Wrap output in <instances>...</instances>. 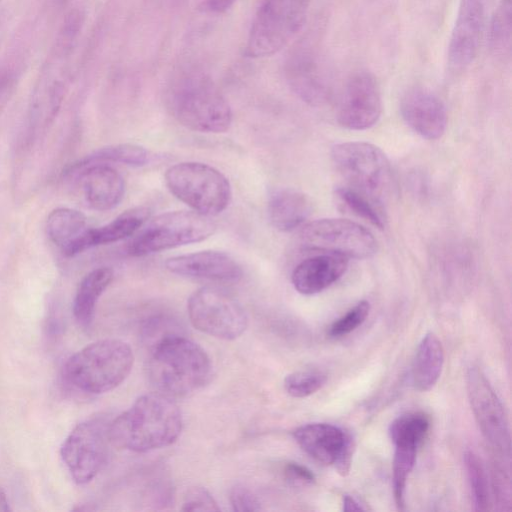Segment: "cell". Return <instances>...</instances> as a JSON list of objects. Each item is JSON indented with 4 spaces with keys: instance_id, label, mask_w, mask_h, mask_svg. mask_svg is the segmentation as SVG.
<instances>
[{
    "instance_id": "obj_27",
    "label": "cell",
    "mask_w": 512,
    "mask_h": 512,
    "mask_svg": "<svg viewBox=\"0 0 512 512\" xmlns=\"http://www.w3.org/2000/svg\"><path fill=\"white\" fill-rule=\"evenodd\" d=\"M430 425L429 417L423 412H409L395 418L389 426V436L394 445L418 447Z\"/></svg>"
},
{
    "instance_id": "obj_29",
    "label": "cell",
    "mask_w": 512,
    "mask_h": 512,
    "mask_svg": "<svg viewBox=\"0 0 512 512\" xmlns=\"http://www.w3.org/2000/svg\"><path fill=\"white\" fill-rule=\"evenodd\" d=\"M149 152L136 144H117L97 150L77 164L121 163L130 166H143L149 161Z\"/></svg>"
},
{
    "instance_id": "obj_6",
    "label": "cell",
    "mask_w": 512,
    "mask_h": 512,
    "mask_svg": "<svg viewBox=\"0 0 512 512\" xmlns=\"http://www.w3.org/2000/svg\"><path fill=\"white\" fill-rule=\"evenodd\" d=\"M331 157L349 187L384 205L393 188V176L379 147L366 142L340 143L332 148Z\"/></svg>"
},
{
    "instance_id": "obj_40",
    "label": "cell",
    "mask_w": 512,
    "mask_h": 512,
    "mask_svg": "<svg viewBox=\"0 0 512 512\" xmlns=\"http://www.w3.org/2000/svg\"><path fill=\"white\" fill-rule=\"evenodd\" d=\"M6 91H7V82L0 80V105H1L2 101L4 100Z\"/></svg>"
},
{
    "instance_id": "obj_11",
    "label": "cell",
    "mask_w": 512,
    "mask_h": 512,
    "mask_svg": "<svg viewBox=\"0 0 512 512\" xmlns=\"http://www.w3.org/2000/svg\"><path fill=\"white\" fill-rule=\"evenodd\" d=\"M187 310L196 329L223 340L241 336L248 323L242 306L227 293L212 287L194 291L188 299Z\"/></svg>"
},
{
    "instance_id": "obj_28",
    "label": "cell",
    "mask_w": 512,
    "mask_h": 512,
    "mask_svg": "<svg viewBox=\"0 0 512 512\" xmlns=\"http://www.w3.org/2000/svg\"><path fill=\"white\" fill-rule=\"evenodd\" d=\"M335 194L341 203L353 214L369 221L379 229L385 227L386 216L383 205L380 203L349 186L337 187Z\"/></svg>"
},
{
    "instance_id": "obj_38",
    "label": "cell",
    "mask_w": 512,
    "mask_h": 512,
    "mask_svg": "<svg viewBox=\"0 0 512 512\" xmlns=\"http://www.w3.org/2000/svg\"><path fill=\"white\" fill-rule=\"evenodd\" d=\"M342 510L348 512V511L364 510V508L352 496L344 495L343 499H342Z\"/></svg>"
},
{
    "instance_id": "obj_16",
    "label": "cell",
    "mask_w": 512,
    "mask_h": 512,
    "mask_svg": "<svg viewBox=\"0 0 512 512\" xmlns=\"http://www.w3.org/2000/svg\"><path fill=\"white\" fill-rule=\"evenodd\" d=\"M165 266L171 273L216 282H237L243 272L241 266L229 254L204 250L170 257Z\"/></svg>"
},
{
    "instance_id": "obj_32",
    "label": "cell",
    "mask_w": 512,
    "mask_h": 512,
    "mask_svg": "<svg viewBox=\"0 0 512 512\" xmlns=\"http://www.w3.org/2000/svg\"><path fill=\"white\" fill-rule=\"evenodd\" d=\"M326 382V375L318 370H301L284 379L286 392L295 398H304L318 391Z\"/></svg>"
},
{
    "instance_id": "obj_36",
    "label": "cell",
    "mask_w": 512,
    "mask_h": 512,
    "mask_svg": "<svg viewBox=\"0 0 512 512\" xmlns=\"http://www.w3.org/2000/svg\"><path fill=\"white\" fill-rule=\"evenodd\" d=\"M229 498L234 511L254 512L262 509L258 498L244 486L233 487Z\"/></svg>"
},
{
    "instance_id": "obj_33",
    "label": "cell",
    "mask_w": 512,
    "mask_h": 512,
    "mask_svg": "<svg viewBox=\"0 0 512 512\" xmlns=\"http://www.w3.org/2000/svg\"><path fill=\"white\" fill-rule=\"evenodd\" d=\"M370 311V304L366 300L358 302L342 317L335 320L329 329L331 337L345 336L357 329L367 318Z\"/></svg>"
},
{
    "instance_id": "obj_14",
    "label": "cell",
    "mask_w": 512,
    "mask_h": 512,
    "mask_svg": "<svg viewBox=\"0 0 512 512\" xmlns=\"http://www.w3.org/2000/svg\"><path fill=\"white\" fill-rule=\"evenodd\" d=\"M484 21V0H460L447 52V64L452 72L465 70L475 60Z\"/></svg>"
},
{
    "instance_id": "obj_39",
    "label": "cell",
    "mask_w": 512,
    "mask_h": 512,
    "mask_svg": "<svg viewBox=\"0 0 512 512\" xmlns=\"http://www.w3.org/2000/svg\"><path fill=\"white\" fill-rule=\"evenodd\" d=\"M8 510H10L8 499L6 497L5 492L0 487V511Z\"/></svg>"
},
{
    "instance_id": "obj_34",
    "label": "cell",
    "mask_w": 512,
    "mask_h": 512,
    "mask_svg": "<svg viewBox=\"0 0 512 512\" xmlns=\"http://www.w3.org/2000/svg\"><path fill=\"white\" fill-rule=\"evenodd\" d=\"M503 460L505 458L497 455L492 463V490L499 509L507 510L510 506L511 489L509 471L503 466Z\"/></svg>"
},
{
    "instance_id": "obj_24",
    "label": "cell",
    "mask_w": 512,
    "mask_h": 512,
    "mask_svg": "<svg viewBox=\"0 0 512 512\" xmlns=\"http://www.w3.org/2000/svg\"><path fill=\"white\" fill-rule=\"evenodd\" d=\"M113 280V270L99 267L81 280L73 301V315L77 323L87 328L91 325L97 302Z\"/></svg>"
},
{
    "instance_id": "obj_15",
    "label": "cell",
    "mask_w": 512,
    "mask_h": 512,
    "mask_svg": "<svg viewBox=\"0 0 512 512\" xmlns=\"http://www.w3.org/2000/svg\"><path fill=\"white\" fill-rule=\"evenodd\" d=\"M76 175L88 206L97 211L115 208L125 194L122 175L107 163L73 164L65 172Z\"/></svg>"
},
{
    "instance_id": "obj_18",
    "label": "cell",
    "mask_w": 512,
    "mask_h": 512,
    "mask_svg": "<svg viewBox=\"0 0 512 512\" xmlns=\"http://www.w3.org/2000/svg\"><path fill=\"white\" fill-rule=\"evenodd\" d=\"M293 437L310 457L324 465H334L348 450L354 448L351 435L328 423H309L296 428Z\"/></svg>"
},
{
    "instance_id": "obj_4",
    "label": "cell",
    "mask_w": 512,
    "mask_h": 512,
    "mask_svg": "<svg viewBox=\"0 0 512 512\" xmlns=\"http://www.w3.org/2000/svg\"><path fill=\"white\" fill-rule=\"evenodd\" d=\"M131 347L119 339H102L83 347L65 362L62 377L72 388L85 394L113 390L129 375L133 366Z\"/></svg>"
},
{
    "instance_id": "obj_30",
    "label": "cell",
    "mask_w": 512,
    "mask_h": 512,
    "mask_svg": "<svg viewBox=\"0 0 512 512\" xmlns=\"http://www.w3.org/2000/svg\"><path fill=\"white\" fill-rule=\"evenodd\" d=\"M416 446L395 445L393 459V494L399 510L405 509V490L407 478L412 471L417 454Z\"/></svg>"
},
{
    "instance_id": "obj_9",
    "label": "cell",
    "mask_w": 512,
    "mask_h": 512,
    "mask_svg": "<svg viewBox=\"0 0 512 512\" xmlns=\"http://www.w3.org/2000/svg\"><path fill=\"white\" fill-rule=\"evenodd\" d=\"M298 242L304 250L339 254L348 259H366L377 252L373 234L347 219L327 218L309 222L300 230Z\"/></svg>"
},
{
    "instance_id": "obj_22",
    "label": "cell",
    "mask_w": 512,
    "mask_h": 512,
    "mask_svg": "<svg viewBox=\"0 0 512 512\" xmlns=\"http://www.w3.org/2000/svg\"><path fill=\"white\" fill-rule=\"evenodd\" d=\"M312 205L309 197L293 188H277L268 198L267 211L272 226L290 232L301 226L309 217Z\"/></svg>"
},
{
    "instance_id": "obj_12",
    "label": "cell",
    "mask_w": 512,
    "mask_h": 512,
    "mask_svg": "<svg viewBox=\"0 0 512 512\" xmlns=\"http://www.w3.org/2000/svg\"><path fill=\"white\" fill-rule=\"evenodd\" d=\"M466 387L471 409L483 436L498 456L508 459V419L500 399L481 369L475 366L468 369Z\"/></svg>"
},
{
    "instance_id": "obj_1",
    "label": "cell",
    "mask_w": 512,
    "mask_h": 512,
    "mask_svg": "<svg viewBox=\"0 0 512 512\" xmlns=\"http://www.w3.org/2000/svg\"><path fill=\"white\" fill-rule=\"evenodd\" d=\"M181 430L178 406L159 392L140 396L109 423L111 444L139 453L171 445Z\"/></svg>"
},
{
    "instance_id": "obj_5",
    "label": "cell",
    "mask_w": 512,
    "mask_h": 512,
    "mask_svg": "<svg viewBox=\"0 0 512 512\" xmlns=\"http://www.w3.org/2000/svg\"><path fill=\"white\" fill-rule=\"evenodd\" d=\"M165 183L177 199L208 217L222 213L232 197L226 176L205 163H177L167 169Z\"/></svg>"
},
{
    "instance_id": "obj_31",
    "label": "cell",
    "mask_w": 512,
    "mask_h": 512,
    "mask_svg": "<svg viewBox=\"0 0 512 512\" xmlns=\"http://www.w3.org/2000/svg\"><path fill=\"white\" fill-rule=\"evenodd\" d=\"M464 463L471 488L474 509L477 511L489 510L491 505L490 492L481 460L473 451L466 450L464 453Z\"/></svg>"
},
{
    "instance_id": "obj_26",
    "label": "cell",
    "mask_w": 512,
    "mask_h": 512,
    "mask_svg": "<svg viewBox=\"0 0 512 512\" xmlns=\"http://www.w3.org/2000/svg\"><path fill=\"white\" fill-rule=\"evenodd\" d=\"M512 38V0H500L495 9L489 27L488 44L491 53L505 57L511 51Z\"/></svg>"
},
{
    "instance_id": "obj_19",
    "label": "cell",
    "mask_w": 512,
    "mask_h": 512,
    "mask_svg": "<svg viewBox=\"0 0 512 512\" xmlns=\"http://www.w3.org/2000/svg\"><path fill=\"white\" fill-rule=\"evenodd\" d=\"M286 76L291 88L305 102L319 105L328 99L330 87L327 76L311 52L295 53L287 63Z\"/></svg>"
},
{
    "instance_id": "obj_25",
    "label": "cell",
    "mask_w": 512,
    "mask_h": 512,
    "mask_svg": "<svg viewBox=\"0 0 512 512\" xmlns=\"http://www.w3.org/2000/svg\"><path fill=\"white\" fill-rule=\"evenodd\" d=\"M148 217L147 208L136 207L123 212L101 227L89 228L86 235L87 249L114 243L133 235L144 225Z\"/></svg>"
},
{
    "instance_id": "obj_2",
    "label": "cell",
    "mask_w": 512,
    "mask_h": 512,
    "mask_svg": "<svg viewBox=\"0 0 512 512\" xmlns=\"http://www.w3.org/2000/svg\"><path fill=\"white\" fill-rule=\"evenodd\" d=\"M207 353L177 333L151 345L147 374L152 386L168 397H183L203 387L211 376Z\"/></svg>"
},
{
    "instance_id": "obj_8",
    "label": "cell",
    "mask_w": 512,
    "mask_h": 512,
    "mask_svg": "<svg viewBox=\"0 0 512 512\" xmlns=\"http://www.w3.org/2000/svg\"><path fill=\"white\" fill-rule=\"evenodd\" d=\"M215 229L211 217L195 211L165 212L150 220L133 238L127 253L133 257H142L200 242L209 238Z\"/></svg>"
},
{
    "instance_id": "obj_17",
    "label": "cell",
    "mask_w": 512,
    "mask_h": 512,
    "mask_svg": "<svg viewBox=\"0 0 512 512\" xmlns=\"http://www.w3.org/2000/svg\"><path fill=\"white\" fill-rule=\"evenodd\" d=\"M400 112L406 124L423 138L435 140L445 132V106L427 89L415 87L405 92L400 101Z\"/></svg>"
},
{
    "instance_id": "obj_20",
    "label": "cell",
    "mask_w": 512,
    "mask_h": 512,
    "mask_svg": "<svg viewBox=\"0 0 512 512\" xmlns=\"http://www.w3.org/2000/svg\"><path fill=\"white\" fill-rule=\"evenodd\" d=\"M349 259L334 253H320L301 261L291 281L301 294L319 293L336 282L347 270Z\"/></svg>"
},
{
    "instance_id": "obj_21",
    "label": "cell",
    "mask_w": 512,
    "mask_h": 512,
    "mask_svg": "<svg viewBox=\"0 0 512 512\" xmlns=\"http://www.w3.org/2000/svg\"><path fill=\"white\" fill-rule=\"evenodd\" d=\"M47 233L50 240L66 256H75L86 248L89 229L83 213L71 208H56L47 218Z\"/></svg>"
},
{
    "instance_id": "obj_35",
    "label": "cell",
    "mask_w": 512,
    "mask_h": 512,
    "mask_svg": "<svg viewBox=\"0 0 512 512\" xmlns=\"http://www.w3.org/2000/svg\"><path fill=\"white\" fill-rule=\"evenodd\" d=\"M183 511H219L220 508L212 495L203 487H191L187 490Z\"/></svg>"
},
{
    "instance_id": "obj_41",
    "label": "cell",
    "mask_w": 512,
    "mask_h": 512,
    "mask_svg": "<svg viewBox=\"0 0 512 512\" xmlns=\"http://www.w3.org/2000/svg\"><path fill=\"white\" fill-rule=\"evenodd\" d=\"M1 1V0H0Z\"/></svg>"
},
{
    "instance_id": "obj_13",
    "label": "cell",
    "mask_w": 512,
    "mask_h": 512,
    "mask_svg": "<svg viewBox=\"0 0 512 512\" xmlns=\"http://www.w3.org/2000/svg\"><path fill=\"white\" fill-rule=\"evenodd\" d=\"M381 111V92L375 76L368 71L354 73L340 99L339 124L350 130H365L378 121Z\"/></svg>"
},
{
    "instance_id": "obj_37",
    "label": "cell",
    "mask_w": 512,
    "mask_h": 512,
    "mask_svg": "<svg viewBox=\"0 0 512 512\" xmlns=\"http://www.w3.org/2000/svg\"><path fill=\"white\" fill-rule=\"evenodd\" d=\"M288 482L297 486H307L315 482V476L311 470L296 462H288L283 469Z\"/></svg>"
},
{
    "instance_id": "obj_10",
    "label": "cell",
    "mask_w": 512,
    "mask_h": 512,
    "mask_svg": "<svg viewBox=\"0 0 512 512\" xmlns=\"http://www.w3.org/2000/svg\"><path fill=\"white\" fill-rule=\"evenodd\" d=\"M109 423L90 419L76 425L63 441L60 455L71 478L77 484L92 481L106 463Z\"/></svg>"
},
{
    "instance_id": "obj_23",
    "label": "cell",
    "mask_w": 512,
    "mask_h": 512,
    "mask_svg": "<svg viewBox=\"0 0 512 512\" xmlns=\"http://www.w3.org/2000/svg\"><path fill=\"white\" fill-rule=\"evenodd\" d=\"M444 350L437 336L429 332L420 341L412 366L415 388L425 392L437 383L443 368Z\"/></svg>"
},
{
    "instance_id": "obj_7",
    "label": "cell",
    "mask_w": 512,
    "mask_h": 512,
    "mask_svg": "<svg viewBox=\"0 0 512 512\" xmlns=\"http://www.w3.org/2000/svg\"><path fill=\"white\" fill-rule=\"evenodd\" d=\"M311 0H261L248 35L249 57L270 56L285 47L301 30Z\"/></svg>"
},
{
    "instance_id": "obj_3",
    "label": "cell",
    "mask_w": 512,
    "mask_h": 512,
    "mask_svg": "<svg viewBox=\"0 0 512 512\" xmlns=\"http://www.w3.org/2000/svg\"><path fill=\"white\" fill-rule=\"evenodd\" d=\"M167 107L184 127L203 133H222L232 122L231 107L213 80L204 72H180L168 86Z\"/></svg>"
}]
</instances>
